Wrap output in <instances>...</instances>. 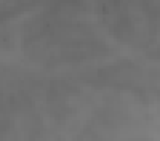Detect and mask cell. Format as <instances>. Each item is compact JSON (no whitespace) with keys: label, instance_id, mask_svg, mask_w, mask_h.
Wrapping results in <instances>:
<instances>
[{"label":"cell","instance_id":"obj_1","mask_svg":"<svg viewBox=\"0 0 160 141\" xmlns=\"http://www.w3.org/2000/svg\"><path fill=\"white\" fill-rule=\"evenodd\" d=\"M24 45L35 59L47 64H77L109 51L108 43L88 23L56 11H47L28 24Z\"/></svg>","mask_w":160,"mask_h":141}]
</instances>
